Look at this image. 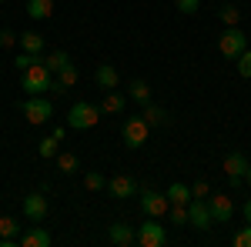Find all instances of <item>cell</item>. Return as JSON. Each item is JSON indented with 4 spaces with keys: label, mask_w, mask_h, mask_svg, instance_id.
<instances>
[{
    "label": "cell",
    "mask_w": 251,
    "mask_h": 247,
    "mask_svg": "<svg viewBox=\"0 0 251 247\" xmlns=\"http://www.w3.org/2000/svg\"><path fill=\"white\" fill-rule=\"evenodd\" d=\"M57 137H54V134H50V137H44V140H40L37 144V154L40 157H44V160H50V157H54V154H57Z\"/></svg>",
    "instance_id": "29"
},
{
    "label": "cell",
    "mask_w": 251,
    "mask_h": 247,
    "mask_svg": "<svg viewBox=\"0 0 251 247\" xmlns=\"http://www.w3.org/2000/svg\"><path fill=\"white\" fill-rule=\"evenodd\" d=\"M218 17L225 20V23H228V27H238V23H241V10H238V7H234V3H225V7H221V10H218Z\"/></svg>",
    "instance_id": "27"
},
{
    "label": "cell",
    "mask_w": 251,
    "mask_h": 247,
    "mask_svg": "<svg viewBox=\"0 0 251 247\" xmlns=\"http://www.w3.org/2000/svg\"><path fill=\"white\" fill-rule=\"evenodd\" d=\"M208 210H211L214 224H228L234 217V201L225 197V194H208Z\"/></svg>",
    "instance_id": "8"
},
{
    "label": "cell",
    "mask_w": 251,
    "mask_h": 247,
    "mask_svg": "<svg viewBox=\"0 0 251 247\" xmlns=\"http://www.w3.org/2000/svg\"><path fill=\"white\" fill-rule=\"evenodd\" d=\"M241 210H245V221H248V224H251V197H248V201H245V207H241Z\"/></svg>",
    "instance_id": "36"
},
{
    "label": "cell",
    "mask_w": 251,
    "mask_h": 247,
    "mask_svg": "<svg viewBox=\"0 0 251 247\" xmlns=\"http://www.w3.org/2000/svg\"><path fill=\"white\" fill-rule=\"evenodd\" d=\"M211 187H208V180H194L191 184V197H208Z\"/></svg>",
    "instance_id": "35"
},
{
    "label": "cell",
    "mask_w": 251,
    "mask_h": 247,
    "mask_svg": "<svg viewBox=\"0 0 251 247\" xmlns=\"http://www.w3.org/2000/svg\"><path fill=\"white\" fill-rule=\"evenodd\" d=\"M234 247H251V224L234 234Z\"/></svg>",
    "instance_id": "33"
},
{
    "label": "cell",
    "mask_w": 251,
    "mask_h": 247,
    "mask_svg": "<svg viewBox=\"0 0 251 247\" xmlns=\"http://www.w3.org/2000/svg\"><path fill=\"white\" fill-rule=\"evenodd\" d=\"M50 14H54V0H27V17L47 20Z\"/></svg>",
    "instance_id": "19"
},
{
    "label": "cell",
    "mask_w": 251,
    "mask_h": 247,
    "mask_svg": "<svg viewBox=\"0 0 251 247\" xmlns=\"http://www.w3.org/2000/svg\"><path fill=\"white\" fill-rule=\"evenodd\" d=\"M245 184L251 187V164H248V171H245Z\"/></svg>",
    "instance_id": "37"
},
{
    "label": "cell",
    "mask_w": 251,
    "mask_h": 247,
    "mask_svg": "<svg viewBox=\"0 0 251 247\" xmlns=\"http://www.w3.org/2000/svg\"><path fill=\"white\" fill-rule=\"evenodd\" d=\"M17 44H20V50H24V54H44V34H37V30L20 34Z\"/></svg>",
    "instance_id": "17"
},
{
    "label": "cell",
    "mask_w": 251,
    "mask_h": 247,
    "mask_svg": "<svg viewBox=\"0 0 251 247\" xmlns=\"http://www.w3.org/2000/svg\"><path fill=\"white\" fill-rule=\"evenodd\" d=\"M127 97L137 100V104H148V100H151V87H148V80H131V84H127Z\"/></svg>",
    "instance_id": "21"
},
{
    "label": "cell",
    "mask_w": 251,
    "mask_h": 247,
    "mask_svg": "<svg viewBox=\"0 0 251 247\" xmlns=\"http://www.w3.org/2000/svg\"><path fill=\"white\" fill-rule=\"evenodd\" d=\"M218 50H221V57L238 60L241 50H248V37H245V30H241V27H228V30L218 37Z\"/></svg>",
    "instance_id": "5"
},
{
    "label": "cell",
    "mask_w": 251,
    "mask_h": 247,
    "mask_svg": "<svg viewBox=\"0 0 251 247\" xmlns=\"http://www.w3.org/2000/svg\"><path fill=\"white\" fill-rule=\"evenodd\" d=\"M20 244L24 247H50L54 237H50V230L44 227V224H34V227H27V234L20 237Z\"/></svg>",
    "instance_id": "12"
},
{
    "label": "cell",
    "mask_w": 251,
    "mask_h": 247,
    "mask_svg": "<svg viewBox=\"0 0 251 247\" xmlns=\"http://www.w3.org/2000/svg\"><path fill=\"white\" fill-rule=\"evenodd\" d=\"M20 114L27 117V124H47V120L54 117V104L44 94H34V97H27V100L20 104Z\"/></svg>",
    "instance_id": "3"
},
{
    "label": "cell",
    "mask_w": 251,
    "mask_h": 247,
    "mask_svg": "<svg viewBox=\"0 0 251 247\" xmlns=\"http://www.w3.org/2000/svg\"><path fill=\"white\" fill-rule=\"evenodd\" d=\"M127 107V97L117 94V90H104V100H100V114H124Z\"/></svg>",
    "instance_id": "16"
},
{
    "label": "cell",
    "mask_w": 251,
    "mask_h": 247,
    "mask_svg": "<svg viewBox=\"0 0 251 247\" xmlns=\"http://www.w3.org/2000/svg\"><path fill=\"white\" fill-rule=\"evenodd\" d=\"M174 7H177L181 14H188V17H191V14H198V7H201V0H174Z\"/></svg>",
    "instance_id": "32"
},
{
    "label": "cell",
    "mask_w": 251,
    "mask_h": 247,
    "mask_svg": "<svg viewBox=\"0 0 251 247\" xmlns=\"http://www.w3.org/2000/svg\"><path fill=\"white\" fill-rule=\"evenodd\" d=\"M107 241L114 247H131L134 244V227L131 224H111L107 227Z\"/></svg>",
    "instance_id": "14"
},
{
    "label": "cell",
    "mask_w": 251,
    "mask_h": 247,
    "mask_svg": "<svg viewBox=\"0 0 251 247\" xmlns=\"http://www.w3.org/2000/svg\"><path fill=\"white\" fill-rule=\"evenodd\" d=\"M20 87L27 90V97L50 94V87H54V74H50V70H47V64L40 60V64H34V67L20 70Z\"/></svg>",
    "instance_id": "1"
},
{
    "label": "cell",
    "mask_w": 251,
    "mask_h": 247,
    "mask_svg": "<svg viewBox=\"0 0 251 247\" xmlns=\"http://www.w3.org/2000/svg\"><path fill=\"white\" fill-rule=\"evenodd\" d=\"M107 190H111V197H134L137 194V180L131 177V174H114L111 180H107Z\"/></svg>",
    "instance_id": "11"
},
{
    "label": "cell",
    "mask_w": 251,
    "mask_h": 247,
    "mask_svg": "<svg viewBox=\"0 0 251 247\" xmlns=\"http://www.w3.org/2000/svg\"><path fill=\"white\" fill-rule=\"evenodd\" d=\"M94 80H97V87H100V90H117V84H121L114 64H97Z\"/></svg>",
    "instance_id": "13"
},
{
    "label": "cell",
    "mask_w": 251,
    "mask_h": 247,
    "mask_svg": "<svg viewBox=\"0 0 251 247\" xmlns=\"http://www.w3.org/2000/svg\"><path fill=\"white\" fill-rule=\"evenodd\" d=\"M0 3H3V0H0Z\"/></svg>",
    "instance_id": "38"
},
{
    "label": "cell",
    "mask_w": 251,
    "mask_h": 247,
    "mask_svg": "<svg viewBox=\"0 0 251 247\" xmlns=\"http://www.w3.org/2000/svg\"><path fill=\"white\" fill-rule=\"evenodd\" d=\"M40 54H20L17 60H14V67H17V70H27V67H34V64H40Z\"/></svg>",
    "instance_id": "31"
},
{
    "label": "cell",
    "mask_w": 251,
    "mask_h": 247,
    "mask_svg": "<svg viewBox=\"0 0 251 247\" xmlns=\"http://www.w3.org/2000/svg\"><path fill=\"white\" fill-rule=\"evenodd\" d=\"M238 74L245 77V80H251V50H241L238 54Z\"/></svg>",
    "instance_id": "30"
},
{
    "label": "cell",
    "mask_w": 251,
    "mask_h": 247,
    "mask_svg": "<svg viewBox=\"0 0 251 247\" xmlns=\"http://www.w3.org/2000/svg\"><path fill=\"white\" fill-rule=\"evenodd\" d=\"M17 230H20V224L14 217H0V247L14 244V241H17Z\"/></svg>",
    "instance_id": "20"
},
{
    "label": "cell",
    "mask_w": 251,
    "mask_h": 247,
    "mask_svg": "<svg viewBox=\"0 0 251 247\" xmlns=\"http://www.w3.org/2000/svg\"><path fill=\"white\" fill-rule=\"evenodd\" d=\"M84 187L87 190H104L107 187V177H104L100 171H87L84 174Z\"/></svg>",
    "instance_id": "28"
},
{
    "label": "cell",
    "mask_w": 251,
    "mask_h": 247,
    "mask_svg": "<svg viewBox=\"0 0 251 247\" xmlns=\"http://www.w3.org/2000/svg\"><path fill=\"white\" fill-rule=\"evenodd\" d=\"M221 167H225V174H228V177H241V180H245V171H248V157H245L241 151H231L228 157H225V164H221Z\"/></svg>",
    "instance_id": "15"
},
{
    "label": "cell",
    "mask_w": 251,
    "mask_h": 247,
    "mask_svg": "<svg viewBox=\"0 0 251 247\" xmlns=\"http://www.w3.org/2000/svg\"><path fill=\"white\" fill-rule=\"evenodd\" d=\"M47 197H44V194H27V197H24V217H27V221H30V224H44V221H47Z\"/></svg>",
    "instance_id": "9"
},
{
    "label": "cell",
    "mask_w": 251,
    "mask_h": 247,
    "mask_svg": "<svg viewBox=\"0 0 251 247\" xmlns=\"http://www.w3.org/2000/svg\"><path fill=\"white\" fill-rule=\"evenodd\" d=\"M77 167H80L77 154H60L57 157V171L60 174H77Z\"/></svg>",
    "instance_id": "26"
},
{
    "label": "cell",
    "mask_w": 251,
    "mask_h": 247,
    "mask_svg": "<svg viewBox=\"0 0 251 247\" xmlns=\"http://www.w3.org/2000/svg\"><path fill=\"white\" fill-rule=\"evenodd\" d=\"M164 241H168V230H164V224H161V217H151V221L137 224L134 244H141V247H161Z\"/></svg>",
    "instance_id": "4"
},
{
    "label": "cell",
    "mask_w": 251,
    "mask_h": 247,
    "mask_svg": "<svg viewBox=\"0 0 251 247\" xmlns=\"http://www.w3.org/2000/svg\"><path fill=\"white\" fill-rule=\"evenodd\" d=\"M188 224L198 230H211L214 221H211V210H208V197H191L188 201Z\"/></svg>",
    "instance_id": "7"
},
{
    "label": "cell",
    "mask_w": 251,
    "mask_h": 247,
    "mask_svg": "<svg viewBox=\"0 0 251 247\" xmlns=\"http://www.w3.org/2000/svg\"><path fill=\"white\" fill-rule=\"evenodd\" d=\"M14 44H17V34L3 27V30H0V50H7V47H14Z\"/></svg>",
    "instance_id": "34"
},
{
    "label": "cell",
    "mask_w": 251,
    "mask_h": 247,
    "mask_svg": "<svg viewBox=\"0 0 251 247\" xmlns=\"http://www.w3.org/2000/svg\"><path fill=\"white\" fill-rule=\"evenodd\" d=\"M141 117L148 120V127H161V124L168 120V111H164L161 104H151V100H148V104H144V111H141Z\"/></svg>",
    "instance_id": "18"
},
{
    "label": "cell",
    "mask_w": 251,
    "mask_h": 247,
    "mask_svg": "<svg viewBox=\"0 0 251 247\" xmlns=\"http://www.w3.org/2000/svg\"><path fill=\"white\" fill-rule=\"evenodd\" d=\"M97 120H100V107L87 104V100H77L67 111V127L71 131H91V127H97Z\"/></svg>",
    "instance_id": "2"
},
{
    "label": "cell",
    "mask_w": 251,
    "mask_h": 247,
    "mask_svg": "<svg viewBox=\"0 0 251 247\" xmlns=\"http://www.w3.org/2000/svg\"><path fill=\"white\" fill-rule=\"evenodd\" d=\"M44 64H47V70H50V74H57L64 64H71V57H67V50H50V54L44 57Z\"/></svg>",
    "instance_id": "25"
},
{
    "label": "cell",
    "mask_w": 251,
    "mask_h": 247,
    "mask_svg": "<svg viewBox=\"0 0 251 247\" xmlns=\"http://www.w3.org/2000/svg\"><path fill=\"white\" fill-rule=\"evenodd\" d=\"M164 197H168V204H188L191 201V187L188 184H171L164 190Z\"/></svg>",
    "instance_id": "22"
},
{
    "label": "cell",
    "mask_w": 251,
    "mask_h": 247,
    "mask_svg": "<svg viewBox=\"0 0 251 247\" xmlns=\"http://www.w3.org/2000/svg\"><path fill=\"white\" fill-rule=\"evenodd\" d=\"M164 217L171 221L174 227H188V204H171Z\"/></svg>",
    "instance_id": "23"
},
{
    "label": "cell",
    "mask_w": 251,
    "mask_h": 247,
    "mask_svg": "<svg viewBox=\"0 0 251 247\" xmlns=\"http://www.w3.org/2000/svg\"><path fill=\"white\" fill-rule=\"evenodd\" d=\"M54 80H57L64 90H67V87H74V84H77V67H74V64H64V67L57 70V77H54Z\"/></svg>",
    "instance_id": "24"
},
{
    "label": "cell",
    "mask_w": 251,
    "mask_h": 247,
    "mask_svg": "<svg viewBox=\"0 0 251 247\" xmlns=\"http://www.w3.org/2000/svg\"><path fill=\"white\" fill-rule=\"evenodd\" d=\"M148 134H151V127H148L144 117H127L124 127H121V137H124V144H127L131 151H137V147L148 144Z\"/></svg>",
    "instance_id": "6"
},
{
    "label": "cell",
    "mask_w": 251,
    "mask_h": 247,
    "mask_svg": "<svg viewBox=\"0 0 251 247\" xmlns=\"http://www.w3.org/2000/svg\"><path fill=\"white\" fill-rule=\"evenodd\" d=\"M168 207H171V204H168L164 194H157V190H144V194H141V210H144L148 217H164Z\"/></svg>",
    "instance_id": "10"
}]
</instances>
